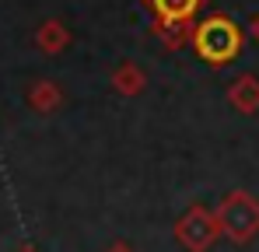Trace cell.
Listing matches in <instances>:
<instances>
[{
  "mask_svg": "<svg viewBox=\"0 0 259 252\" xmlns=\"http://www.w3.org/2000/svg\"><path fill=\"white\" fill-rule=\"evenodd\" d=\"M242 46H245V35L228 14H210L200 25H193V53L203 63H214V67L231 63L238 60Z\"/></svg>",
  "mask_w": 259,
  "mask_h": 252,
  "instance_id": "cell-1",
  "label": "cell"
},
{
  "mask_svg": "<svg viewBox=\"0 0 259 252\" xmlns=\"http://www.w3.org/2000/svg\"><path fill=\"white\" fill-rule=\"evenodd\" d=\"M200 4H203V0H147V7H151L154 21H158L161 28H179V25H189V21L196 18Z\"/></svg>",
  "mask_w": 259,
  "mask_h": 252,
  "instance_id": "cell-2",
  "label": "cell"
},
{
  "mask_svg": "<svg viewBox=\"0 0 259 252\" xmlns=\"http://www.w3.org/2000/svg\"><path fill=\"white\" fill-rule=\"evenodd\" d=\"M252 35H256V39H259V18H256V21H252Z\"/></svg>",
  "mask_w": 259,
  "mask_h": 252,
  "instance_id": "cell-3",
  "label": "cell"
}]
</instances>
